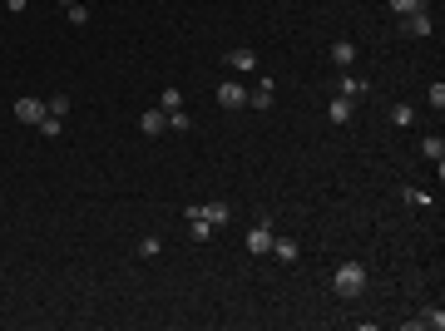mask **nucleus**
I'll use <instances>...</instances> for the list:
<instances>
[{"instance_id":"nucleus-2","label":"nucleus","mask_w":445,"mask_h":331,"mask_svg":"<svg viewBox=\"0 0 445 331\" xmlns=\"http://www.w3.org/2000/svg\"><path fill=\"white\" fill-rule=\"evenodd\" d=\"M272 237H277V232H272V222L257 218L252 227H247V252H272Z\"/></svg>"},{"instance_id":"nucleus-25","label":"nucleus","mask_w":445,"mask_h":331,"mask_svg":"<svg viewBox=\"0 0 445 331\" xmlns=\"http://www.w3.org/2000/svg\"><path fill=\"white\" fill-rule=\"evenodd\" d=\"M431 109H436V114L445 109V85H441V80H436V85H431Z\"/></svg>"},{"instance_id":"nucleus-14","label":"nucleus","mask_w":445,"mask_h":331,"mask_svg":"<svg viewBox=\"0 0 445 331\" xmlns=\"http://www.w3.org/2000/svg\"><path fill=\"white\" fill-rule=\"evenodd\" d=\"M188 227H193V237H198V242H213V232H218L213 222H208V218H198L193 208H188Z\"/></svg>"},{"instance_id":"nucleus-13","label":"nucleus","mask_w":445,"mask_h":331,"mask_svg":"<svg viewBox=\"0 0 445 331\" xmlns=\"http://www.w3.org/2000/svg\"><path fill=\"white\" fill-rule=\"evenodd\" d=\"M421 153H426L431 163H441V158H445V139H441V134H426V139H421Z\"/></svg>"},{"instance_id":"nucleus-7","label":"nucleus","mask_w":445,"mask_h":331,"mask_svg":"<svg viewBox=\"0 0 445 331\" xmlns=\"http://www.w3.org/2000/svg\"><path fill=\"white\" fill-rule=\"evenodd\" d=\"M366 89H371V85L356 80V75H341V80H336V94H341V99H366Z\"/></svg>"},{"instance_id":"nucleus-22","label":"nucleus","mask_w":445,"mask_h":331,"mask_svg":"<svg viewBox=\"0 0 445 331\" xmlns=\"http://www.w3.org/2000/svg\"><path fill=\"white\" fill-rule=\"evenodd\" d=\"M45 109L55 114V119H65V114H70V94H55V99H50V104H45Z\"/></svg>"},{"instance_id":"nucleus-23","label":"nucleus","mask_w":445,"mask_h":331,"mask_svg":"<svg viewBox=\"0 0 445 331\" xmlns=\"http://www.w3.org/2000/svg\"><path fill=\"white\" fill-rule=\"evenodd\" d=\"M65 15H70V25H90V10L85 5H65Z\"/></svg>"},{"instance_id":"nucleus-24","label":"nucleus","mask_w":445,"mask_h":331,"mask_svg":"<svg viewBox=\"0 0 445 331\" xmlns=\"http://www.w3.org/2000/svg\"><path fill=\"white\" fill-rule=\"evenodd\" d=\"M159 252H163L159 237H144V242H139V257H159Z\"/></svg>"},{"instance_id":"nucleus-16","label":"nucleus","mask_w":445,"mask_h":331,"mask_svg":"<svg viewBox=\"0 0 445 331\" xmlns=\"http://www.w3.org/2000/svg\"><path fill=\"white\" fill-rule=\"evenodd\" d=\"M159 109H163V114H178V109H183V89H173V85H168V89L159 94Z\"/></svg>"},{"instance_id":"nucleus-3","label":"nucleus","mask_w":445,"mask_h":331,"mask_svg":"<svg viewBox=\"0 0 445 331\" xmlns=\"http://www.w3.org/2000/svg\"><path fill=\"white\" fill-rule=\"evenodd\" d=\"M193 213H198V218H208L213 227H222V222L232 218V208H227L222 198H208V203H193Z\"/></svg>"},{"instance_id":"nucleus-26","label":"nucleus","mask_w":445,"mask_h":331,"mask_svg":"<svg viewBox=\"0 0 445 331\" xmlns=\"http://www.w3.org/2000/svg\"><path fill=\"white\" fill-rule=\"evenodd\" d=\"M25 5H30V0H5V10H10V15H20Z\"/></svg>"},{"instance_id":"nucleus-20","label":"nucleus","mask_w":445,"mask_h":331,"mask_svg":"<svg viewBox=\"0 0 445 331\" xmlns=\"http://www.w3.org/2000/svg\"><path fill=\"white\" fill-rule=\"evenodd\" d=\"M35 129H40V134H45V139H60V129H65V124H60V119H55V114H45V119H40V124H35Z\"/></svg>"},{"instance_id":"nucleus-1","label":"nucleus","mask_w":445,"mask_h":331,"mask_svg":"<svg viewBox=\"0 0 445 331\" xmlns=\"http://www.w3.org/2000/svg\"><path fill=\"white\" fill-rule=\"evenodd\" d=\"M332 292L346 297V302H356V297L366 292V267H361V262H341L332 272Z\"/></svg>"},{"instance_id":"nucleus-4","label":"nucleus","mask_w":445,"mask_h":331,"mask_svg":"<svg viewBox=\"0 0 445 331\" xmlns=\"http://www.w3.org/2000/svg\"><path fill=\"white\" fill-rule=\"evenodd\" d=\"M218 104L222 109H242V104H247V89H242L237 80H222L218 85Z\"/></svg>"},{"instance_id":"nucleus-11","label":"nucleus","mask_w":445,"mask_h":331,"mask_svg":"<svg viewBox=\"0 0 445 331\" xmlns=\"http://www.w3.org/2000/svg\"><path fill=\"white\" fill-rule=\"evenodd\" d=\"M351 109H356V99H341V94H336L332 104H327V119H332V124H351Z\"/></svg>"},{"instance_id":"nucleus-6","label":"nucleus","mask_w":445,"mask_h":331,"mask_svg":"<svg viewBox=\"0 0 445 331\" xmlns=\"http://www.w3.org/2000/svg\"><path fill=\"white\" fill-rule=\"evenodd\" d=\"M227 65H232L237 75H252V70H257V50H247V45H237V50H227Z\"/></svg>"},{"instance_id":"nucleus-10","label":"nucleus","mask_w":445,"mask_h":331,"mask_svg":"<svg viewBox=\"0 0 445 331\" xmlns=\"http://www.w3.org/2000/svg\"><path fill=\"white\" fill-rule=\"evenodd\" d=\"M272 252H277V262H287V267H292V262L302 257V247H297L292 237H272Z\"/></svg>"},{"instance_id":"nucleus-19","label":"nucleus","mask_w":445,"mask_h":331,"mask_svg":"<svg viewBox=\"0 0 445 331\" xmlns=\"http://www.w3.org/2000/svg\"><path fill=\"white\" fill-rule=\"evenodd\" d=\"M391 124H396V129H411V124H416V109H411V104H396V109H391Z\"/></svg>"},{"instance_id":"nucleus-8","label":"nucleus","mask_w":445,"mask_h":331,"mask_svg":"<svg viewBox=\"0 0 445 331\" xmlns=\"http://www.w3.org/2000/svg\"><path fill=\"white\" fill-rule=\"evenodd\" d=\"M139 129H144L149 139H159V134L168 129V114H163V109H149V114H139Z\"/></svg>"},{"instance_id":"nucleus-21","label":"nucleus","mask_w":445,"mask_h":331,"mask_svg":"<svg viewBox=\"0 0 445 331\" xmlns=\"http://www.w3.org/2000/svg\"><path fill=\"white\" fill-rule=\"evenodd\" d=\"M411 327H431V331H441V327H445V312L436 307V312H426V317H421V322H411Z\"/></svg>"},{"instance_id":"nucleus-5","label":"nucleus","mask_w":445,"mask_h":331,"mask_svg":"<svg viewBox=\"0 0 445 331\" xmlns=\"http://www.w3.org/2000/svg\"><path fill=\"white\" fill-rule=\"evenodd\" d=\"M45 104H40V99H35V94H25V99H15V119H20V124H40V119H45Z\"/></svg>"},{"instance_id":"nucleus-27","label":"nucleus","mask_w":445,"mask_h":331,"mask_svg":"<svg viewBox=\"0 0 445 331\" xmlns=\"http://www.w3.org/2000/svg\"><path fill=\"white\" fill-rule=\"evenodd\" d=\"M60 5H75V0H60Z\"/></svg>"},{"instance_id":"nucleus-17","label":"nucleus","mask_w":445,"mask_h":331,"mask_svg":"<svg viewBox=\"0 0 445 331\" xmlns=\"http://www.w3.org/2000/svg\"><path fill=\"white\" fill-rule=\"evenodd\" d=\"M401 198H406L411 208H431V203H436V198H431L426 188H401Z\"/></svg>"},{"instance_id":"nucleus-9","label":"nucleus","mask_w":445,"mask_h":331,"mask_svg":"<svg viewBox=\"0 0 445 331\" xmlns=\"http://www.w3.org/2000/svg\"><path fill=\"white\" fill-rule=\"evenodd\" d=\"M332 65L336 70H351V65H356V45H351V40H336L332 45Z\"/></svg>"},{"instance_id":"nucleus-12","label":"nucleus","mask_w":445,"mask_h":331,"mask_svg":"<svg viewBox=\"0 0 445 331\" xmlns=\"http://www.w3.org/2000/svg\"><path fill=\"white\" fill-rule=\"evenodd\" d=\"M401 30H406V35H431V15H426V10H416V15H406V20H401Z\"/></svg>"},{"instance_id":"nucleus-15","label":"nucleus","mask_w":445,"mask_h":331,"mask_svg":"<svg viewBox=\"0 0 445 331\" xmlns=\"http://www.w3.org/2000/svg\"><path fill=\"white\" fill-rule=\"evenodd\" d=\"M247 104H252V109H272V80H262V85L247 94Z\"/></svg>"},{"instance_id":"nucleus-18","label":"nucleus","mask_w":445,"mask_h":331,"mask_svg":"<svg viewBox=\"0 0 445 331\" xmlns=\"http://www.w3.org/2000/svg\"><path fill=\"white\" fill-rule=\"evenodd\" d=\"M416 10H426V0H391V15H396V20H406V15H416Z\"/></svg>"}]
</instances>
